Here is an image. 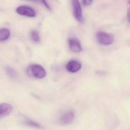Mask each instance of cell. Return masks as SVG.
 <instances>
[{"label":"cell","instance_id":"obj_6","mask_svg":"<svg viewBox=\"0 0 130 130\" xmlns=\"http://www.w3.org/2000/svg\"><path fill=\"white\" fill-rule=\"evenodd\" d=\"M70 50L74 53H79L82 50V47L79 41L75 38H71L68 40Z\"/></svg>","mask_w":130,"mask_h":130},{"label":"cell","instance_id":"obj_13","mask_svg":"<svg viewBox=\"0 0 130 130\" xmlns=\"http://www.w3.org/2000/svg\"><path fill=\"white\" fill-rule=\"evenodd\" d=\"M92 2L93 0H83L82 4L83 6H87L91 5Z\"/></svg>","mask_w":130,"mask_h":130},{"label":"cell","instance_id":"obj_2","mask_svg":"<svg viewBox=\"0 0 130 130\" xmlns=\"http://www.w3.org/2000/svg\"><path fill=\"white\" fill-rule=\"evenodd\" d=\"M96 38L99 43L103 45H109L112 44L114 41V36L112 34L103 32H98Z\"/></svg>","mask_w":130,"mask_h":130},{"label":"cell","instance_id":"obj_16","mask_svg":"<svg viewBox=\"0 0 130 130\" xmlns=\"http://www.w3.org/2000/svg\"><path fill=\"white\" fill-rule=\"evenodd\" d=\"M25 1H32V2H36V3H39V0H25Z\"/></svg>","mask_w":130,"mask_h":130},{"label":"cell","instance_id":"obj_9","mask_svg":"<svg viewBox=\"0 0 130 130\" xmlns=\"http://www.w3.org/2000/svg\"><path fill=\"white\" fill-rule=\"evenodd\" d=\"M10 31L7 28L1 29L0 30V41L4 42L9 39L10 37Z\"/></svg>","mask_w":130,"mask_h":130},{"label":"cell","instance_id":"obj_7","mask_svg":"<svg viewBox=\"0 0 130 130\" xmlns=\"http://www.w3.org/2000/svg\"><path fill=\"white\" fill-rule=\"evenodd\" d=\"M82 67V64L79 61L72 60L69 61L66 66L67 70L70 73H75L78 72Z\"/></svg>","mask_w":130,"mask_h":130},{"label":"cell","instance_id":"obj_1","mask_svg":"<svg viewBox=\"0 0 130 130\" xmlns=\"http://www.w3.org/2000/svg\"><path fill=\"white\" fill-rule=\"evenodd\" d=\"M28 73L29 75L38 79H43L46 76L44 68L38 64H32L28 68Z\"/></svg>","mask_w":130,"mask_h":130},{"label":"cell","instance_id":"obj_15","mask_svg":"<svg viewBox=\"0 0 130 130\" xmlns=\"http://www.w3.org/2000/svg\"><path fill=\"white\" fill-rule=\"evenodd\" d=\"M127 19L129 23H130V7L127 11Z\"/></svg>","mask_w":130,"mask_h":130},{"label":"cell","instance_id":"obj_8","mask_svg":"<svg viewBox=\"0 0 130 130\" xmlns=\"http://www.w3.org/2000/svg\"><path fill=\"white\" fill-rule=\"evenodd\" d=\"M13 110V107L10 104L3 103L0 106V117L3 118L9 115Z\"/></svg>","mask_w":130,"mask_h":130},{"label":"cell","instance_id":"obj_14","mask_svg":"<svg viewBox=\"0 0 130 130\" xmlns=\"http://www.w3.org/2000/svg\"><path fill=\"white\" fill-rule=\"evenodd\" d=\"M44 4V6H45V7L48 10H51V8L50 7V6H49L48 4V3L47 2L46 0H39Z\"/></svg>","mask_w":130,"mask_h":130},{"label":"cell","instance_id":"obj_11","mask_svg":"<svg viewBox=\"0 0 130 130\" xmlns=\"http://www.w3.org/2000/svg\"><path fill=\"white\" fill-rule=\"evenodd\" d=\"M31 40L36 43H38L40 41V36L37 31L34 30L31 31Z\"/></svg>","mask_w":130,"mask_h":130},{"label":"cell","instance_id":"obj_5","mask_svg":"<svg viewBox=\"0 0 130 130\" xmlns=\"http://www.w3.org/2000/svg\"><path fill=\"white\" fill-rule=\"evenodd\" d=\"M73 10V15L75 19L80 23L83 22L82 8L79 0H71Z\"/></svg>","mask_w":130,"mask_h":130},{"label":"cell","instance_id":"obj_4","mask_svg":"<svg viewBox=\"0 0 130 130\" xmlns=\"http://www.w3.org/2000/svg\"><path fill=\"white\" fill-rule=\"evenodd\" d=\"M16 11L20 15L30 18H33L36 15V12L35 9L28 6H20L17 8Z\"/></svg>","mask_w":130,"mask_h":130},{"label":"cell","instance_id":"obj_17","mask_svg":"<svg viewBox=\"0 0 130 130\" xmlns=\"http://www.w3.org/2000/svg\"><path fill=\"white\" fill-rule=\"evenodd\" d=\"M128 3H129L130 4V1H129V2H128Z\"/></svg>","mask_w":130,"mask_h":130},{"label":"cell","instance_id":"obj_10","mask_svg":"<svg viewBox=\"0 0 130 130\" xmlns=\"http://www.w3.org/2000/svg\"><path fill=\"white\" fill-rule=\"evenodd\" d=\"M5 72L7 75L10 78L16 79L18 77L17 72L12 68L9 66H6L5 68Z\"/></svg>","mask_w":130,"mask_h":130},{"label":"cell","instance_id":"obj_3","mask_svg":"<svg viewBox=\"0 0 130 130\" xmlns=\"http://www.w3.org/2000/svg\"><path fill=\"white\" fill-rule=\"evenodd\" d=\"M75 114L71 110H68L62 112L59 117V123L62 125H67L71 124L74 118Z\"/></svg>","mask_w":130,"mask_h":130},{"label":"cell","instance_id":"obj_12","mask_svg":"<svg viewBox=\"0 0 130 130\" xmlns=\"http://www.w3.org/2000/svg\"><path fill=\"white\" fill-rule=\"evenodd\" d=\"M25 124L29 126H32V127H35L36 128H41V126L39 124L36 122L30 120H26L25 121Z\"/></svg>","mask_w":130,"mask_h":130}]
</instances>
